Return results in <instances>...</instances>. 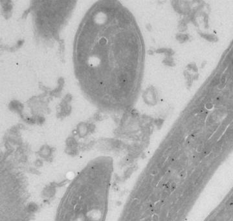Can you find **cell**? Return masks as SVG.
I'll list each match as a JSON object with an SVG mask.
<instances>
[{
	"label": "cell",
	"mask_w": 233,
	"mask_h": 221,
	"mask_svg": "<svg viewBox=\"0 0 233 221\" xmlns=\"http://www.w3.org/2000/svg\"><path fill=\"white\" fill-rule=\"evenodd\" d=\"M112 4L95 3L85 14L74 44V65L82 91L96 106L107 108L121 97L130 75L119 56V30Z\"/></svg>",
	"instance_id": "cell-1"
},
{
	"label": "cell",
	"mask_w": 233,
	"mask_h": 221,
	"mask_svg": "<svg viewBox=\"0 0 233 221\" xmlns=\"http://www.w3.org/2000/svg\"><path fill=\"white\" fill-rule=\"evenodd\" d=\"M110 173L108 159L97 158L89 162L67 190L60 221H100Z\"/></svg>",
	"instance_id": "cell-2"
}]
</instances>
